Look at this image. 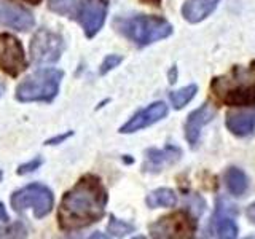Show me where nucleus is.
<instances>
[{"instance_id":"1","label":"nucleus","mask_w":255,"mask_h":239,"mask_svg":"<svg viewBox=\"0 0 255 239\" xmlns=\"http://www.w3.org/2000/svg\"><path fill=\"white\" fill-rule=\"evenodd\" d=\"M107 191L99 177L86 174L64 195L58 209L59 228L77 231L99 222L106 214Z\"/></svg>"},{"instance_id":"2","label":"nucleus","mask_w":255,"mask_h":239,"mask_svg":"<svg viewBox=\"0 0 255 239\" xmlns=\"http://www.w3.org/2000/svg\"><path fill=\"white\" fill-rule=\"evenodd\" d=\"M211 90L215 99L225 106H255V61L247 67L238 66L225 75L215 77Z\"/></svg>"},{"instance_id":"3","label":"nucleus","mask_w":255,"mask_h":239,"mask_svg":"<svg viewBox=\"0 0 255 239\" xmlns=\"http://www.w3.org/2000/svg\"><path fill=\"white\" fill-rule=\"evenodd\" d=\"M115 27L120 34L129 38L137 46H147L172 34V26L164 18L158 16H131L115 19Z\"/></svg>"},{"instance_id":"4","label":"nucleus","mask_w":255,"mask_h":239,"mask_svg":"<svg viewBox=\"0 0 255 239\" xmlns=\"http://www.w3.org/2000/svg\"><path fill=\"white\" fill-rule=\"evenodd\" d=\"M64 74L58 69H43L29 75L16 88V99L21 102H50L56 98Z\"/></svg>"},{"instance_id":"5","label":"nucleus","mask_w":255,"mask_h":239,"mask_svg":"<svg viewBox=\"0 0 255 239\" xmlns=\"http://www.w3.org/2000/svg\"><path fill=\"white\" fill-rule=\"evenodd\" d=\"M53 203V191L42 183H30L11 195V207L16 212L32 209L37 219H42L50 214Z\"/></svg>"},{"instance_id":"6","label":"nucleus","mask_w":255,"mask_h":239,"mask_svg":"<svg viewBox=\"0 0 255 239\" xmlns=\"http://www.w3.org/2000/svg\"><path fill=\"white\" fill-rule=\"evenodd\" d=\"M151 238H164V239H187L195 236L196 222L185 211L172 212L164 215L159 220L150 225Z\"/></svg>"},{"instance_id":"7","label":"nucleus","mask_w":255,"mask_h":239,"mask_svg":"<svg viewBox=\"0 0 255 239\" xmlns=\"http://www.w3.org/2000/svg\"><path fill=\"white\" fill-rule=\"evenodd\" d=\"M64 40L59 34L40 29L30 42V58L35 64L56 62L62 54Z\"/></svg>"},{"instance_id":"8","label":"nucleus","mask_w":255,"mask_h":239,"mask_svg":"<svg viewBox=\"0 0 255 239\" xmlns=\"http://www.w3.org/2000/svg\"><path fill=\"white\" fill-rule=\"evenodd\" d=\"M0 69L10 77H18L27 69L24 48L11 34H0Z\"/></svg>"},{"instance_id":"9","label":"nucleus","mask_w":255,"mask_h":239,"mask_svg":"<svg viewBox=\"0 0 255 239\" xmlns=\"http://www.w3.org/2000/svg\"><path fill=\"white\" fill-rule=\"evenodd\" d=\"M107 14V3L104 0H82L77 8V19L82 24L85 35L94 37L104 26Z\"/></svg>"},{"instance_id":"10","label":"nucleus","mask_w":255,"mask_h":239,"mask_svg":"<svg viewBox=\"0 0 255 239\" xmlns=\"http://www.w3.org/2000/svg\"><path fill=\"white\" fill-rule=\"evenodd\" d=\"M34 16L26 8L0 0V26L11 27L19 32H27L34 27Z\"/></svg>"},{"instance_id":"11","label":"nucleus","mask_w":255,"mask_h":239,"mask_svg":"<svg viewBox=\"0 0 255 239\" xmlns=\"http://www.w3.org/2000/svg\"><path fill=\"white\" fill-rule=\"evenodd\" d=\"M166 114H167V106L164 102H153L143 110L137 112L128 123H125L122 127H120V132L131 134L135 131H140L143 127L159 121V120L166 117Z\"/></svg>"},{"instance_id":"12","label":"nucleus","mask_w":255,"mask_h":239,"mask_svg":"<svg viewBox=\"0 0 255 239\" xmlns=\"http://www.w3.org/2000/svg\"><path fill=\"white\" fill-rule=\"evenodd\" d=\"M231 212H235V209H231V206H223V201H219L217 212L214 214L211 225H209L212 236L225 238V239H231L238 236V227H236V222L233 220Z\"/></svg>"},{"instance_id":"13","label":"nucleus","mask_w":255,"mask_h":239,"mask_svg":"<svg viewBox=\"0 0 255 239\" xmlns=\"http://www.w3.org/2000/svg\"><path fill=\"white\" fill-rule=\"evenodd\" d=\"M215 114H217V110H215L211 104H204V106H201L188 115L187 123H185V137L191 147H195L198 143L203 126L212 121Z\"/></svg>"},{"instance_id":"14","label":"nucleus","mask_w":255,"mask_h":239,"mask_svg":"<svg viewBox=\"0 0 255 239\" xmlns=\"http://www.w3.org/2000/svg\"><path fill=\"white\" fill-rule=\"evenodd\" d=\"M182 156V151L177 147H166L163 150L150 148L147 150V161L143 164V169L150 172H159L164 166L175 163Z\"/></svg>"},{"instance_id":"15","label":"nucleus","mask_w":255,"mask_h":239,"mask_svg":"<svg viewBox=\"0 0 255 239\" xmlns=\"http://www.w3.org/2000/svg\"><path fill=\"white\" fill-rule=\"evenodd\" d=\"M220 0H187L182 6V16L188 22H201L209 16Z\"/></svg>"},{"instance_id":"16","label":"nucleus","mask_w":255,"mask_h":239,"mask_svg":"<svg viewBox=\"0 0 255 239\" xmlns=\"http://www.w3.org/2000/svg\"><path fill=\"white\" fill-rule=\"evenodd\" d=\"M228 129L236 135H249L255 129V115L252 114H230L227 117Z\"/></svg>"},{"instance_id":"17","label":"nucleus","mask_w":255,"mask_h":239,"mask_svg":"<svg viewBox=\"0 0 255 239\" xmlns=\"http://www.w3.org/2000/svg\"><path fill=\"white\" fill-rule=\"evenodd\" d=\"M225 185L233 196H243L246 193L249 182H247L246 174L241 169H238V167H230L225 174Z\"/></svg>"},{"instance_id":"18","label":"nucleus","mask_w":255,"mask_h":239,"mask_svg":"<svg viewBox=\"0 0 255 239\" xmlns=\"http://www.w3.org/2000/svg\"><path fill=\"white\" fill-rule=\"evenodd\" d=\"M177 203V196L169 188H158L147 196V206L150 209L156 207H172Z\"/></svg>"},{"instance_id":"19","label":"nucleus","mask_w":255,"mask_h":239,"mask_svg":"<svg viewBox=\"0 0 255 239\" xmlns=\"http://www.w3.org/2000/svg\"><path fill=\"white\" fill-rule=\"evenodd\" d=\"M196 91H198L196 85H188V86L182 88V90H179V91H172L169 94V98H171V104L174 106V109L179 110L182 107H185L187 104L196 96Z\"/></svg>"},{"instance_id":"20","label":"nucleus","mask_w":255,"mask_h":239,"mask_svg":"<svg viewBox=\"0 0 255 239\" xmlns=\"http://www.w3.org/2000/svg\"><path fill=\"white\" fill-rule=\"evenodd\" d=\"M107 231L110 236H126L134 231V225H131V223H128V222H123V220H118L112 215Z\"/></svg>"},{"instance_id":"21","label":"nucleus","mask_w":255,"mask_h":239,"mask_svg":"<svg viewBox=\"0 0 255 239\" xmlns=\"http://www.w3.org/2000/svg\"><path fill=\"white\" fill-rule=\"evenodd\" d=\"M75 2L74 0H48V6L50 10L58 14H69L74 10Z\"/></svg>"},{"instance_id":"22","label":"nucleus","mask_w":255,"mask_h":239,"mask_svg":"<svg viewBox=\"0 0 255 239\" xmlns=\"http://www.w3.org/2000/svg\"><path fill=\"white\" fill-rule=\"evenodd\" d=\"M24 236H27V230L19 222L6 228H0V238H24Z\"/></svg>"},{"instance_id":"23","label":"nucleus","mask_w":255,"mask_h":239,"mask_svg":"<svg viewBox=\"0 0 255 239\" xmlns=\"http://www.w3.org/2000/svg\"><path fill=\"white\" fill-rule=\"evenodd\" d=\"M122 62V56H117V54H109L106 59L102 61V66H101V74H107V72H110L112 69L118 67V64Z\"/></svg>"},{"instance_id":"24","label":"nucleus","mask_w":255,"mask_h":239,"mask_svg":"<svg viewBox=\"0 0 255 239\" xmlns=\"http://www.w3.org/2000/svg\"><path fill=\"white\" fill-rule=\"evenodd\" d=\"M42 164V159L40 158H35V159H32V161L26 163V164H21L18 167V174L19 175H24V174H29V172H34L35 169H38V166Z\"/></svg>"},{"instance_id":"25","label":"nucleus","mask_w":255,"mask_h":239,"mask_svg":"<svg viewBox=\"0 0 255 239\" xmlns=\"http://www.w3.org/2000/svg\"><path fill=\"white\" fill-rule=\"evenodd\" d=\"M72 135V132H67V134H61V135H58V137H53V139H50V140H46V145H56V143H59V142H64L67 137H70Z\"/></svg>"},{"instance_id":"26","label":"nucleus","mask_w":255,"mask_h":239,"mask_svg":"<svg viewBox=\"0 0 255 239\" xmlns=\"http://www.w3.org/2000/svg\"><path fill=\"white\" fill-rule=\"evenodd\" d=\"M246 215H247V219H249L254 223V225H255V203H252L249 207H247Z\"/></svg>"},{"instance_id":"27","label":"nucleus","mask_w":255,"mask_h":239,"mask_svg":"<svg viewBox=\"0 0 255 239\" xmlns=\"http://www.w3.org/2000/svg\"><path fill=\"white\" fill-rule=\"evenodd\" d=\"M0 220H3V222L8 220V215H6V212H5V207H3L2 203H0Z\"/></svg>"},{"instance_id":"28","label":"nucleus","mask_w":255,"mask_h":239,"mask_svg":"<svg viewBox=\"0 0 255 239\" xmlns=\"http://www.w3.org/2000/svg\"><path fill=\"white\" fill-rule=\"evenodd\" d=\"M142 2H145V3H148V5H159V2H161V0H142Z\"/></svg>"},{"instance_id":"29","label":"nucleus","mask_w":255,"mask_h":239,"mask_svg":"<svg viewBox=\"0 0 255 239\" xmlns=\"http://www.w3.org/2000/svg\"><path fill=\"white\" fill-rule=\"evenodd\" d=\"M22 2H26V3H30V5H38L42 0H22Z\"/></svg>"},{"instance_id":"30","label":"nucleus","mask_w":255,"mask_h":239,"mask_svg":"<svg viewBox=\"0 0 255 239\" xmlns=\"http://www.w3.org/2000/svg\"><path fill=\"white\" fill-rule=\"evenodd\" d=\"M0 94H2V93H0Z\"/></svg>"}]
</instances>
